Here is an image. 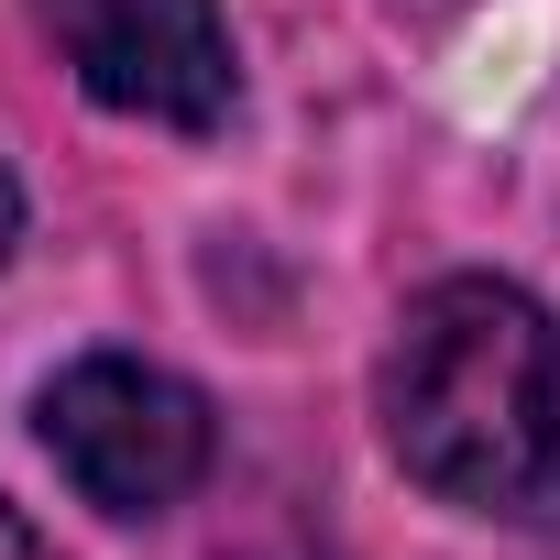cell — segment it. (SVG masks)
<instances>
[{
  "instance_id": "obj_4",
  "label": "cell",
  "mask_w": 560,
  "mask_h": 560,
  "mask_svg": "<svg viewBox=\"0 0 560 560\" xmlns=\"http://www.w3.org/2000/svg\"><path fill=\"white\" fill-rule=\"evenodd\" d=\"M0 560H56V549H45V527H34L12 494H0Z\"/></svg>"
},
{
  "instance_id": "obj_2",
  "label": "cell",
  "mask_w": 560,
  "mask_h": 560,
  "mask_svg": "<svg viewBox=\"0 0 560 560\" xmlns=\"http://www.w3.org/2000/svg\"><path fill=\"white\" fill-rule=\"evenodd\" d=\"M34 440H45V462L67 472V494L100 505V516H121V527L187 505V494L209 483V462H220L209 396H198L187 374L143 363V352H78L67 374H45Z\"/></svg>"
},
{
  "instance_id": "obj_3",
  "label": "cell",
  "mask_w": 560,
  "mask_h": 560,
  "mask_svg": "<svg viewBox=\"0 0 560 560\" xmlns=\"http://www.w3.org/2000/svg\"><path fill=\"white\" fill-rule=\"evenodd\" d=\"M34 23L67 56V78L121 121L220 132L242 100V56H231L220 0H34Z\"/></svg>"
},
{
  "instance_id": "obj_1",
  "label": "cell",
  "mask_w": 560,
  "mask_h": 560,
  "mask_svg": "<svg viewBox=\"0 0 560 560\" xmlns=\"http://www.w3.org/2000/svg\"><path fill=\"white\" fill-rule=\"evenodd\" d=\"M374 418L418 494L494 527H560V319L516 275H440L396 308Z\"/></svg>"
},
{
  "instance_id": "obj_5",
  "label": "cell",
  "mask_w": 560,
  "mask_h": 560,
  "mask_svg": "<svg viewBox=\"0 0 560 560\" xmlns=\"http://www.w3.org/2000/svg\"><path fill=\"white\" fill-rule=\"evenodd\" d=\"M12 242H23V187H12V165H0V264H12Z\"/></svg>"
}]
</instances>
